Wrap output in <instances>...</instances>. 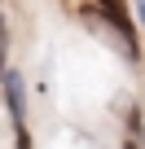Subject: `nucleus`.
Wrapping results in <instances>:
<instances>
[{"label": "nucleus", "mask_w": 145, "mask_h": 149, "mask_svg": "<svg viewBox=\"0 0 145 149\" xmlns=\"http://www.w3.org/2000/svg\"><path fill=\"white\" fill-rule=\"evenodd\" d=\"M136 18H141V22H145V0H136Z\"/></svg>", "instance_id": "39448f33"}, {"label": "nucleus", "mask_w": 145, "mask_h": 149, "mask_svg": "<svg viewBox=\"0 0 145 149\" xmlns=\"http://www.w3.org/2000/svg\"><path fill=\"white\" fill-rule=\"evenodd\" d=\"M0 84H5V105L13 110V123L22 127V118H27V105H22V74H18V70H5Z\"/></svg>", "instance_id": "f03ea898"}, {"label": "nucleus", "mask_w": 145, "mask_h": 149, "mask_svg": "<svg viewBox=\"0 0 145 149\" xmlns=\"http://www.w3.org/2000/svg\"><path fill=\"white\" fill-rule=\"evenodd\" d=\"M9 66H5V18H0V74H5Z\"/></svg>", "instance_id": "7ed1b4c3"}, {"label": "nucleus", "mask_w": 145, "mask_h": 149, "mask_svg": "<svg viewBox=\"0 0 145 149\" xmlns=\"http://www.w3.org/2000/svg\"><path fill=\"white\" fill-rule=\"evenodd\" d=\"M18 149H31V136H27V127H18Z\"/></svg>", "instance_id": "20e7f679"}, {"label": "nucleus", "mask_w": 145, "mask_h": 149, "mask_svg": "<svg viewBox=\"0 0 145 149\" xmlns=\"http://www.w3.org/2000/svg\"><path fill=\"white\" fill-rule=\"evenodd\" d=\"M101 5V13H106V22L123 35V48H127V57H136L141 48H136V31H132V18H127V9H123V0H97Z\"/></svg>", "instance_id": "f257e3e1"}, {"label": "nucleus", "mask_w": 145, "mask_h": 149, "mask_svg": "<svg viewBox=\"0 0 145 149\" xmlns=\"http://www.w3.org/2000/svg\"><path fill=\"white\" fill-rule=\"evenodd\" d=\"M123 149H141V145H136V140H127V145H123Z\"/></svg>", "instance_id": "423d86ee"}]
</instances>
